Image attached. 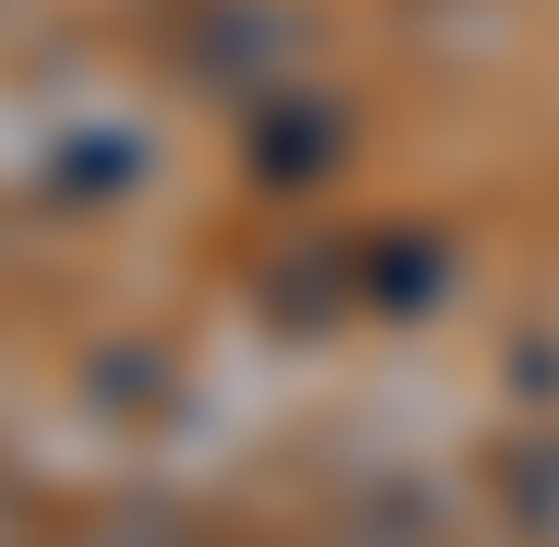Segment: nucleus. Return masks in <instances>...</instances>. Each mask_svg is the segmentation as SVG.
I'll return each mask as SVG.
<instances>
[{"instance_id": "obj_1", "label": "nucleus", "mask_w": 559, "mask_h": 547, "mask_svg": "<svg viewBox=\"0 0 559 547\" xmlns=\"http://www.w3.org/2000/svg\"><path fill=\"white\" fill-rule=\"evenodd\" d=\"M511 523H523L535 547H559V438L511 450Z\"/></svg>"}]
</instances>
